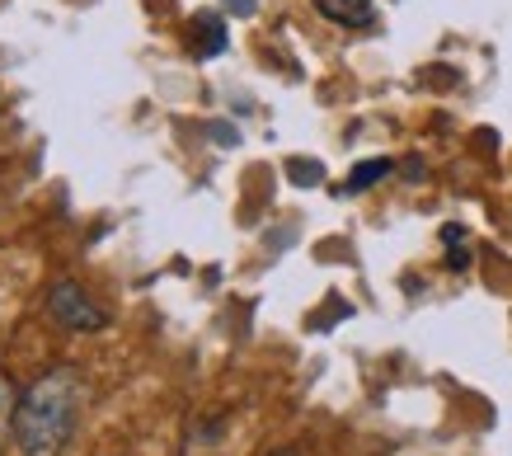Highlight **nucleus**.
Returning <instances> with one entry per match:
<instances>
[{
	"label": "nucleus",
	"instance_id": "8",
	"mask_svg": "<svg viewBox=\"0 0 512 456\" xmlns=\"http://www.w3.org/2000/svg\"><path fill=\"white\" fill-rule=\"evenodd\" d=\"M226 10H231V15H240V19H249L254 10H259V0H226Z\"/></svg>",
	"mask_w": 512,
	"mask_h": 456
},
{
	"label": "nucleus",
	"instance_id": "1",
	"mask_svg": "<svg viewBox=\"0 0 512 456\" xmlns=\"http://www.w3.org/2000/svg\"><path fill=\"white\" fill-rule=\"evenodd\" d=\"M80 409V372L76 367H52L19 395L15 409V442L24 456H62L71 442Z\"/></svg>",
	"mask_w": 512,
	"mask_h": 456
},
{
	"label": "nucleus",
	"instance_id": "5",
	"mask_svg": "<svg viewBox=\"0 0 512 456\" xmlns=\"http://www.w3.org/2000/svg\"><path fill=\"white\" fill-rule=\"evenodd\" d=\"M193 38H198V57H217V52H226V24H221L217 15H202L198 24H193Z\"/></svg>",
	"mask_w": 512,
	"mask_h": 456
},
{
	"label": "nucleus",
	"instance_id": "6",
	"mask_svg": "<svg viewBox=\"0 0 512 456\" xmlns=\"http://www.w3.org/2000/svg\"><path fill=\"white\" fill-rule=\"evenodd\" d=\"M15 409H19V391L10 377H0V438L15 433Z\"/></svg>",
	"mask_w": 512,
	"mask_h": 456
},
{
	"label": "nucleus",
	"instance_id": "9",
	"mask_svg": "<svg viewBox=\"0 0 512 456\" xmlns=\"http://www.w3.org/2000/svg\"><path fill=\"white\" fill-rule=\"evenodd\" d=\"M273 456H296V452H273Z\"/></svg>",
	"mask_w": 512,
	"mask_h": 456
},
{
	"label": "nucleus",
	"instance_id": "2",
	"mask_svg": "<svg viewBox=\"0 0 512 456\" xmlns=\"http://www.w3.org/2000/svg\"><path fill=\"white\" fill-rule=\"evenodd\" d=\"M47 315L71 334H94L104 330V311H99V301L76 283V278H62V283H52L47 292Z\"/></svg>",
	"mask_w": 512,
	"mask_h": 456
},
{
	"label": "nucleus",
	"instance_id": "4",
	"mask_svg": "<svg viewBox=\"0 0 512 456\" xmlns=\"http://www.w3.org/2000/svg\"><path fill=\"white\" fill-rule=\"evenodd\" d=\"M390 170H395V160H390V156L362 160V165H353V174L343 179V193H367L372 184H381V179H386Z\"/></svg>",
	"mask_w": 512,
	"mask_h": 456
},
{
	"label": "nucleus",
	"instance_id": "7",
	"mask_svg": "<svg viewBox=\"0 0 512 456\" xmlns=\"http://www.w3.org/2000/svg\"><path fill=\"white\" fill-rule=\"evenodd\" d=\"M287 179H292V184H320V179H325V165H315V160H292V165H287Z\"/></svg>",
	"mask_w": 512,
	"mask_h": 456
},
{
	"label": "nucleus",
	"instance_id": "3",
	"mask_svg": "<svg viewBox=\"0 0 512 456\" xmlns=\"http://www.w3.org/2000/svg\"><path fill=\"white\" fill-rule=\"evenodd\" d=\"M320 5V15L343 24V29H367L376 19V5L372 0H315Z\"/></svg>",
	"mask_w": 512,
	"mask_h": 456
}]
</instances>
